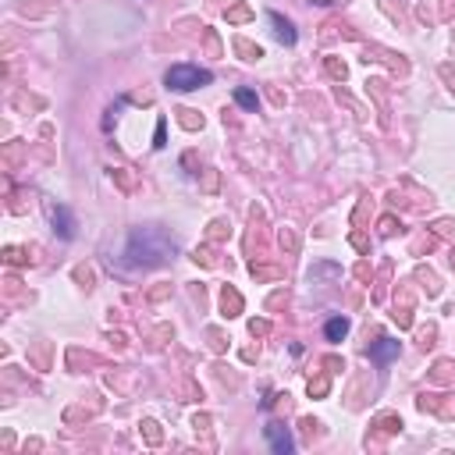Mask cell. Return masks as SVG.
<instances>
[{
    "instance_id": "cell-8",
    "label": "cell",
    "mask_w": 455,
    "mask_h": 455,
    "mask_svg": "<svg viewBox=\"0 0 455 455\" xmlns=\"http://www.w3.org/2000/svg\"><path fill=\"white\" fill-rule=\"evenodd\" d=\"M235 103L245 111H256V93L253 89H235Z\"/></svg>"
},
{
    "instance_id": "cell-5",
    "label": "cell",
    "mask_w": 455,
    "mask_h": 455,
    "mask_svg": "<svg viewBox=\"0 0 455 455\" xmlns=\"http://www.w3.org/2000/svg\"><path fill=\"white\" fill-rule=\"evenodd\" d=\"M267 18H271V25H274V36H278V43H285V47H292L296 43V29H292V22H288V18H281L278 11H271V14H267Z\"/></svg>"
},
{
    "instance_id": "cell-6",
    "label": "cell",
    "mask_w": 455,
    "mask_h": 455,
    "mask_svg": "<svg viewBox=\"0 0 455 455\" xmlns=\"http://www.w3.org/2000/svg\"><path fill=\"white\" fill-rule=\"evenodd\" d=\"M399 356V342H391V338H381L377 345H370V359H377V363H391Z\"/></svg>"
},
{
    "instance_id": "cell-2",
    "label": "cell",
    "mask_w": 455,
    "mask_h": 455,
    "mask_svg": "<svg viewBox=\"0 0 455 455\" xmlns=\"http://www.w3.org/2000/svg\"><path fill=\"white\" fill-rule=\"evenodd\" d=\"M164 82H168L171 89H178V93H192L199 86H210L214 75L206 68H196V65H171L168 75H164Z\"/></svg>"
},
{
    "instance_id": "cell-4",
    "label": "cell",
    "mask_w": 455,
    "mask_h": 455,
    "mask_svg": "<svg viewBox=\"0 0 455 455\" xmlns=\"http://www.w3.org/2000/svg\"><path fill=\"white\" fill-rule=\"evenodd\" d=\"M54 232L60 238H75V217L68 206H54Z\"/></svg>"
},
{
    "instance_id": "cell-9",
    "label": "cell",
    "mask_w": 455,
    "mask_h": 455,
    "mask_svg": "<svg viewBox=\"0 0 455 455\" xmlns=\"http://www.w3.org/2000/svg\"><path fill=\"white\" fill-rule=\"evenodd\" d=\"M153 146H157V150L164 146V121H160V125H157V142H153Z\"/></svg>"
},
{
    "instance_id": "cell-1",
    "label": "cell",
    "mask_w": 455,
    "mask_h": 455,
    "mask_svg": "<svg viewBox=\"0 0 455 455\" xmlns=\"http://www.w3.org/2000/svg\"><path fill=\"white\" fill-rule=\"evenodd\" d=\"M175 253V242L160 228H135L125 245V263L129 267H157Z\"/></svg>"
},
{
    "instance_id": "cell-7",
    "label": "cell",
    "mask_w": 455,
    "mask_h": 455,
    "mask_svg": "<svg viewBox=\"0 0 455 455\" xmlns=\"http://www.w3.org/2000/svg\"><path fill=\"white\" fill-rule=\"evenodd\" d=\"M348 335V320L345 317H331L327 324H324V338L327 342H342Z\"/></svg>"
},
{
    "instance_id": "cell-3",
    "label": "cell",
    "mask_w": 455,
    "mask_h": 455,
    "mask_svg": "<svg viewBox=\"0 0 455 455\" xmlns=\"http://www.w3.org/2000/svg\"><path fill=\"white\" fill-rule=\"evenodd\" d=\"M263 434H267V441H271V448H274L278 455H292L296 441H292V434H288V427H281V423H271V427H267Z\"/></svg>"
}]
</instances>
